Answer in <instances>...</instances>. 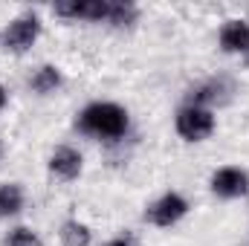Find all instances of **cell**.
I'll return each instance as SVG.
<instances>
[{
  "mask_svg": "<svg viewBox=\"0 0 249 246\" xmlns=\"http://www.w3.org/2000/svg\"><path fill=\"white\" fill-rule=\"evenodd\" d=\"M3 105H6V90L0 87V110H3Z\"/></svg>",
  "mask_w": 249,
  "mask_h": 246,
  "instance_id": "obj_14",
  "label": "cell"
},
{
  "mask_svg": "<svg viewBox=\"0 0 249 246\" xmlns=\"http://www.w3.org/2000/svg\"><path fill=\"white\" fill-rule=\"evenodd\" d=\"M38 32H41V23H38L35 15H26V18L12 20L9 29H6V35H3L6 50H12V53H26V50L35 44Z\"/></svg>",
  "mask_w": 249,
  "mask_h": 246,
  "instance_id": "obj_3",
  "label": "cell"
},
{
  "mask_svg": "<svg viewBox=\"0 0 249 246\" xmlns=\"http://www.w3.org/2000/svg\"><path fill=\"white\" fill-rule=\"evenodd\" d=\"M55 15H61V18H84V0H61V3H55Z\"/></svg>",
  "mask_w": 249,
  "mask_h": 246,
  "instance_id": "obj_12",
  "label": "cell"
},
{
  "mask_svg": "<svg viewBox=\"0 0 249 246\" xmlns=\"http://www.w3.org/2000/svg\"><path fill=\"white\" fill-rule=\"evenodd\" d=\"M23 209V191L20 185H0V214H18Z\"/></svg>",
  "mask_w": 249,
  "mask_h": 246,
  "instance_id": "obj_8",
  "label": "cell"
},
{
  "mask_svg": "<svg viewBox=\"0 0 249 246\" xmlns=\"http://www.w3.org/2000/svg\"><path fill=\"white\" fill-rule=\"evenodd\" d=\"M186 211H188V203L180 194H165L162 200H157V203L145 211V217H148L154 226H171V223H177Z\"/></svg>",
  "mask_w": 249,
  "mask_h": 246,
  "instance_id": "obj_4",
  "label": "cell"
},
{
  "mask_svg": "<svg viewBox=\"0 0 249 246\" xmlns=\"http://www.w3.org/2000/svg\"><path fill=\"white\" fill-rule=\"evenodd\" d=\"M50 171L58 174L61 180H75L81 174V154L72 148H58L50 159Z\"/></svg>",
  "mask_w": 249,
  "mask_h": 246,
  "instance_id": "obj_7",
  "label": "cell"
},
{
  "mask_svg": "<svg viewBox=\"0 0 249 246\" xmlns=\"http://www.w3.org/2000/svg\"><path fill=\"white\" fill-rule=\"evenodd\" d=\"M212 191L217 197H241L249 191V177L241 168H220L212 177Z\"/></svg>",
  "mask_w": 249,
  "mask_h": 246,
  "instance_id": "obj_5",
  "label": "cell"
},
{
  "mask_svg": "<svg viewBox=\"0 0 249 246\" xmlns=\"http://www.w3.org/2000/svg\"><path fill=\"white\" fill-rule=\"evenodd\" d=\"M3 246H44V244H41V238H38L35 232H29V229H15V232H9V238L3 241Z\"/></svg>",
  "mask_w": 249,
  "mask_h": 246,
  "instance_id": "obj_11",
  "label": "cell"
},
{
  "mask_svg": "<svg viewBox=\"0 0 249 246\" xmlns=\"http://www.w3.org/2000/svg\"><path fill=\"white\" fill-rule=\"evenodd\" d=\"M220 47L226 53H249V23L247 20H229L220 29Z\"/></svg>",
  "mask_w": 249,
  "mask_h": 246,
  "instance_id": "obj_6",
  "label": "cell"
},
{
  "mask_svg": "<svg viewBox=\"0 0 249 246\" xmlns=\"http://www.w3.org/2000/svg\"><path fill=\"white\" fill-rule=\"evenodd\" d=\"M61 244L64 246H90V229L78 220H67L61 226Z\"/></svg>",
  "mask_w": 249,
  "mask_h": 246,
  "instance_id": "obj_9",
  "label": "cell"
},
{
  "mask_svg": "<svg viewBox=\"0 0 249 246\" xmlns=\"http://www.w3.org/2000/svg\"><path fill=\"white\" fill-rule=\"evenodd\" d=\"M107 246H133L130 241H124V238H119V241H113V244H107Z\"/></svg>",
  "mask_w": 249,
  "mask_h": 246,
  "instance_id": "obj_13",
  "label": "cell"
},
{
  "mask_svg": "<svg viewBox=\"0 0 249 246\" xmlns=\"http://www.w3.org/2000/svg\"><path fill=\"white\" fill-rule=\"evenodd\" d=\"M61 84V72L55 70V67H41L38 72H35V78H32V90L35 93H50V90H55Z\"/></svg>",
  "mask_w": 249,
  "mask_h": 246,
  "instance_id": "obj_10",
  "label": "cell"
},
{
  "mask_svg": "<svg viewBox=\"0 0 249 246\" xmlns=\"http://www.w3.org/2000/svg\"><path fill=\"white\" fill-rule=\"evenodd\" d=\"M78 127L90 136H102V139H119L127 130V113L119 105L110 102H96L90 105L81 116H78Z\"/></svg>",
  "mask_w": 249,
  "mask_h": 246,
  "instance_id": "obj_1",
  "label": "cell"
},
{
  "mask_svg": "<svg viewBox=\"0 0 249 246\" xmlns=\"http://www.w3.org/2000/svg\"><path fill=\"white\" fill-rule=\"evenodd\" d=\"M212 130H214V116H212V110H206V107L188 105V107H183V110L177 113V133H180L183 139H188V142H200V139H206Z\"/></svg>",
  "mask_w": 249,
  "mask_h": 246,
  "instance_id": "obj_2",
  "label": "cell"
}]
</instances>
